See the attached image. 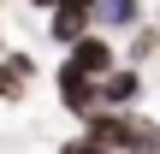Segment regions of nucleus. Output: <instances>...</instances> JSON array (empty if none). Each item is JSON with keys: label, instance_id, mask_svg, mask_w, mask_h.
Segmentation results:
<instances>
[{"label": "nucleus", "instance_id": "nucleus-2", "mask_svg": "<svg viewBox=\"0 0 160 154\" xmlns=\"http://www.w3.org/2000/svg\"><path fill=\"white\" fill-rule=\"evenodd\" d=\"M59 101H65L71 113H95V101H101V89L89 83V71H83L77 59H65V65H59Z\"/></svg>", "mask_w": 160, "mask_h": 154}, {"label": "nucleus", "instance_id": "nucleus-8", "mask_svg": "<svg viewBox=\"0 0 160 154\" xmlns=\"http://www.w3.org/2000/svg\"><path fill=\"white\" fill-rule=\"evenodd\" d=\"M65 154H113V148L95 142V137H77V142H65Z\"/></svg>", "mask_w": 160, "mask_h": 154}, {"label": "nucleus", "instance_id": "nucleus-6", "mask_svg": "<svg viewBox=\"0 0 160 154\" xmlns=\"http://www.w3.org/2000/svg\"><path fill=\"white\" fill-rule=\"evenodd\" d=\"M18 89H24V71L6 59V65H0V95H6V101H18Z\"/></svg>", "mask_w": 160, "mask_h": 154}, {"label": "nucleus", "instance_id": "nucleus-9", "mask_svg": "<svg viewBox=\"0 0 160 154\" xmlns=\"http://www.w3.org/2000/svg\"><path fill=\"white\" fill-rule=\"evenodd\" d=\"M71 6H95V0H71Z\"/></svg>", "mask_w": 160, "mask_h": 154}, {"label": "nucleus", "instance_id": "nucleus-5", "mask_svg": "<svg viewBox=\"0 0 160 154\" xmlns=\"http://www.w3.org/2000/svg\"><path fill=\"white\" fill-rule=\"evenodd\" d=\"M137 95H142V83H137V71H113V77L101 83V101H107V107H131Z\"/></svg>", "mask_w": 160, "mask_h": 154}, {"label": "nucleus", "instance_id": "nucleus-3", "mask_svg": "<svg viewBox=\"0 0 160 154\" xmlns=\"http://www.w3.org/2000/svg\"><path fill=\"white\" fill-rule=\"evenodd\" d=\"M71 59H77L89 77H107V71H113V47H107L101 36H77V42H71Z\"/></svg>", "mask_w": 160, "mask_h": 154}, {"label": "nucleus", "instance_id": "nucleus-7", "mask_svg": "<svg viewBox=\"0 0 160 154\" xmlns=\"http://www.w3.org/2000/svg\"><path fill=\"white\" fill-rule=\"evenodd\" d=\"M101 12H107V18H113V24H131V18H137V0H107V6H101Z\"/></svg>", "mask_w": 160, "mask_h": 154}, {"label": "nucleus", "instance_id": "nucleus-4", "mask_svg": "<svg viewBox=\"0 0 160 154\" xmlns=\"http://www.w3.org/2000/svg\"><path fill=\"white\" fill-rule=\"evenodd\" d=\"M89 12H95V6H71V0H65V6L53 12V36H59V42H77V36L89 30Z\"/></svg>", "mask_w": 160, "mask_h": 154}, {"label": "nucleus", "instance_id": "nucleus-1", "mask_svg": "<svg viewBox=\"0 0 160 154\" xmlns=\"http://www.w3.org/2000/svg\"><path fill=\"white\" fill-rule=\"evenodd\" d=\"M89 137L107 142V148H125V154H160V125L113 107V113H89Z\"/></svg>", "mask_w": 160, "mask_h": 154}]
</instances>
